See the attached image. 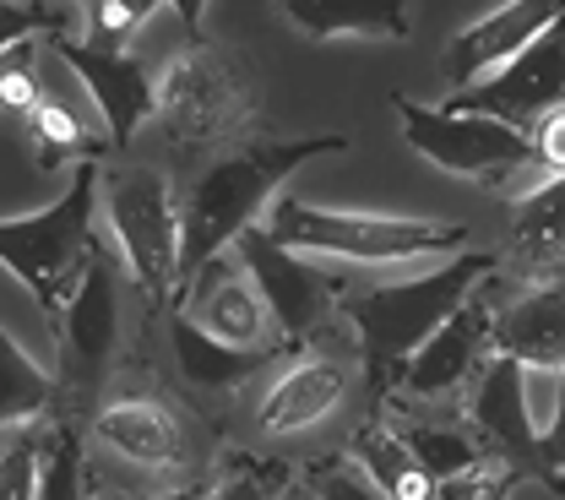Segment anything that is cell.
I'll return each instance as SVG.
<instances>
[{
    "mask_svg": "<svg viewBox=\"0 0 565 500\" xmlns=\"http://www.w3.org/2000/svg\"><path fill=\"white\" fill-rule=\"evenodd\" d=\"M490 332H494V305H490V288L479 284L435 327V338L424 343L419 354L397 370L392 386H397L403 397H414V403H440V397L468 392L473 375H479V364L494 354Z\"/></svg>",
    "mask_w": 565,
    "mask_h": 500,
    "instance_id": "8fae6325",
    "label": "cell"
},
{
    "mask_svg": "<svg viewBox=\"0 0 565 500\" xmlns=\"http://www.w3.org/2000/svg\"><path fill=\"white\" fill-rule=\"evenodd\" d=\"M228 251H234V256L245 262V273L256 278L267 310H273L278 338L288 349H305V343L316 338V327H321V321L332 316V305H338V284L321 273V262H310V256H299V251H282L278 240L267 234V223H250Z\"/></svg>",
    "mask_w": 565,
    "mask_h": 500,
    "instance_id": "9c48e42d",
    "label": "cell"
},
{
    "mask_svg": "<svg viewBox=\"0 0 565 500\" xmlns=\"http://www.w3.org/2000/svg\"><path fill=\"white\" fill-rule=\"evenodd\" d=\"M163 500H202V490H180V496H163Z\"/></svg>",
    "mask_w": 565,
    "mask_h": 500,
    "instance_id": "74e56055",
    "label": "cell"
},
{
    "mask_svg": "<svg viewBox=\"0 0 565 500\" xmlns=\"http://www.w3.org/2000/svg\"><path fill=\"white\" fill-rule=\"evenodd\" d=\"M44 50L55 61H66L71 76L87 87V98H93V109H98L115 152L131 147V137L152 120V76H147V66H141L131 50H93L76 33L44 39Z\"/></svg>",
    "mask_w": 565,
    "mask_h": 500,
    "instance_id": "4fadbf2b",
    "label": "cell"
},
{
    "mask_svg": "<svg viewBox=\"0 0 565 500\" xmlns=\"http://www.w3.org/2000/svg\"><path fill=\"white\" fill-rule=\"evenodd\" d=\"M98 213L109 217L115 251L152 310L174 305L180 288V202L147 163H120L98 180Z\"/></svg>",
    "mask_w": 565,
    "mask_h": 500,
    "instance_id": "8992f818",
    "label": "cell"
},
{
    "mask_svg": "<svg viewBox=\"0 0 565 500\" xmlns=\"http://www.w3.org/2000/svg\"><path fill=\"white\" fill-rule=\"evenodd\" d=\"M468 435L484 446V457L494 462H511V468H527L533 457V397H527V364L505 354H490L479 364L473 386H468Z\"/></svg>",
    "mask_w": 565,
    "mask_h": 500,
    "instance_id": "2e32d148",
    "label": "cell"
},
{
    "mask_svg": "<svg viewBox=\"0 0 565 500\" xmlns=\"http://www.w3.org/2000/svg\"><path fill=\"white\" fill-rule=\"evenodd\" d=\"M490 349L527 370H565V284L539 278L505 310H494Z\"/></svg>",
    "mask_w": 565,
    "mask_h": 500,
    "instance_id": "ac0fdd59",
    "label": "cell"
},
{
    "mask_svg": "<svg viewBox=\"0 0 565 500\" xmlns=\"http://www.w3.org/2000/svg\"><path fill=\"white\" fill-rule=\"evenodd\" d=\"M61 403V381H50V370L39 359L17 349V338L0 327V429H22L50 419Z\"/></svg>",
    "mask_w": 565,
    "mask_h": 500,
    "instance_id": "cb8c5ba5",
    "label": "cell"
},
{
    "mask_svg": "<svg viewBox=\"0 0 565 500\" xmlns=\"http://www.w3.org/2000/svg\"><path fill=\"white\" fill-rule=\"evenodd\" d=\"M349 397V364L338 354H299L294 364H278L256 425L267 435H305L321 419H332Z\"/></svg>",
    "mask_w": 565,
    "mask_h": 500,
    "instance_id": "e0dca14e",
    "label": "cell"
},
{
    "mask_svg": "<svg viewBox=\"0 0 565 500\" xmlns=\"http://www.w3.org/2000/svg\"><path fill=\"white\" fill-rule=\"evenodd\" d=\"M561 262H565V174H555V180H539L533 191L516 196L500 267L527 278V284H539V278H555Z\"/></svg>",
    "mask_w": 565,
    "mask_h": 500,
    "instance_id": "d6986e66",
    "label": "cell"
},
{
    "mask_svg": "<svg viewBox=\"0 0 565 500\" xmlns=\"http://www.w3.org/2000/svg\"><path fill=\"white\" fill-rule=\"evenodd\" d=\"M39 44L44 39H22L0 55V120H28L33 104L44 98V76H39Z\"/></svg>",
    "mask_w": 565,
    "mask_h": 500,
    "instance_id": "f1b7e54d",
    "label": "cell"
},
{
    "mask_svg": "<svg viewBox=\"0 0 565 500\" xmlns=\"http://www.w3.org/2000/svg\"><path fill=\"white\" fill-rule=\"evenodd\" d=\"M174 305L228 349H282L278 327H273V310L262 299L256 278L245 273V262L234 251L212 256L207 267L191 278V284L174 294Z\"/></svg>",
    "mask_w": 565,
    "mask_h": 500,
    "instance_id": "7c38bea8",
    "label": "cell"
},
{
    "mask_svg": "<svg viewBox=\"0 0 565 500\" xmlns=\"http://www.w3.org/2000/svg\"><path fill=\"white\" fill-rule=\"evenodd\" d=\"M327 152H349V137H256L217 152L207 169L191 180L180 202V288L191 284L212 256H223L250 223H262L282 180ZM174 288V294H180Z\"/></svg>",
    "mask_w": 565,
    "mask_h": 500,
    "instance_id": "6da1fadb",
    "label": "cell"
},
{
    "mask_svg": "<svg viewBox=\"0 0 565 500\" xmlns=\"http://www.w3.org/2000/svg\"><path fill=\"white\" fill-rule=\"evenodd\" d=\"M71 17H82L76 0H0V55L22 39L71 33Z\"/></svg>",
    "mask_w": 565,
    "mask_h": 500,
    "instance_id": "f546056e",
    "label": "cell"
},
{
    "mask_svg": "<svg viewBox=\"0 0 565 500\" xmlns=\"http://www.w3.org/2000/svg\"><path fill=\"white\" fill-rule=\"evenodd\" d=\"M93 435L109 457L147 468V474H174L191 457L185 419L158 397V392H115L93 408Z\"/></svg>",
    "mask_w": 565,
    "mask_h": 500,
    "instance_id": "5bb4252c",
    "label": "cell"
},
{
    "mask_svg": "<svg viewBox=\"0 0 565 500\" xmlns=\"http://www.w3.org/2000/svg\"><path fill=\"white\" fill-rule=\"evenodd\" d=\"M533 474L527 468H511V462H473V468H462V474H451V479H435V490L429 500H511L516 485H527Z\"/></svg>",
    "mask_w": 565,
    "mask_h": 500,
    "instance_id": "4dcf8cb0",
    "label": "cell"
},
{
    "mask_svg": "<svg viewBox=\"0 0 565 500\" xmlns=\"http://www.w3.org/2000/svg\"><path fill=\"white\" fill-rule=\"evenodd\" d=\"M163 0H76L82 11V44L93 50H131L141 22L158 11Z\"/></svg>",
    "mask_w": 565,
    "mask_h": 500,
    "instance_id": "83f0119b",
    "label": "cell"
},
{
    "mask_svg": "<svg viewBox=\"0 0 565 500\" xmlns=\"http://www.w3.org/2000/svg\"><path fill=\"white\" fill-rule=\"evenodd\" d=\"M397 429L408 435L414 457L424 462L429 479H451L473 462H484V446L468 435V429H446V425H414V419H397Z\"/></svg>",
    "mask_w": 565,
    "mask_h": 500,
    "instance_id": "484cf974",
    "label": "cell"
},
{
    "mask_svg": "<svg viewBox=\"0 0 565 500\" xmlns=\"http://www.w3.org/2000/svg\"><path fill=\"white\" fill-rule=\"evenodd\" d=\"M55 349H61V397L98 403L120 354V273L98 245L82 267V284L71 288L66 310L55 316Z\"/></svg>",
    "mask_w": 565,
    "mask_h": 500,
    "instance_id": "ba28073f",
    "label": "cell"
},
{
    "mask_svg": "<svg viewBox=\"0 0 565 500\" xmlns=\"http://www.w3.org/2000/svg\"><path fill=\"white\" fill-rule=\"evenodd\" d=\"M262 115L256 61L217 39H185L152 76V120L174 147L239 142Z\"/></svg>",
    "mask_w": 565,
    "mask_h": 500,
    "instance_id": "3957f363",
    "label": "cell"
},
{
    "mask_svg": "<svg viewBox=\"0 0 565 500\" xmlns=\"http://www.w3.org/2000/svg\"><path fill=\"white\" fill-rule=\"evenodd\" d=\"M82 440L66 419L44 429V462H39V496L33 500H87V474H82Z\"/></svg>",
    "mask_w": 565,
    "mask_h": 500,
    "instance_id": "4316f807",
    "label": "cell"
},
{
    "mask_svg": "<svg viewBox=\"0 0 565 500\" xmlns=\"http://www.w3.org/2000/svg\"><path fill=\"white\" fill-rule=\"evenodd\" d=\"M527 474L544 479L550 490H565V370H561V392H555V414H550V425L539 429V440H533Z\"/></svg>",
    "mask_w": 565,
    "mask_h": 500,
    "instance_id": "836d02e7",
    "label": "cell"
},
{
    "mask_svg": "<svg viewBox=\"0 0 565 500\" xmlns=\"http://www.w3.org/2000/svg\"><path fill=\"white\" fill-rule=\"evenodd\" d=\"M262 223L282 251H299L310 262H359V267H397V262H414V256H440V251L468 245L462 223L343 213V208H316L305 196H273Z\"/></svg>",
    "mask_w": 565,
    "mask_h": 500,
    "instance_id": "277c9868",
    "label": "cell"
},
{
    "mask_svg": "<svg viewBox=\"0 0 565 500\" xmlns=\"http://www.w3.org/2000/svg\"><path fill=\"white\" fill-rule=\"evenodd\" d=\"M93 213H98V163H76L66 196L44 213L0 217V267L33 294V305L55 321L93 256Z\"/></svg>",
    "mask_w": 565,
    "mask_h": 500,
    "instance_id": "5b68a950",
    "label": "cell"
},
{
    "mask_svg": "<svg viewBox=\"0 0 565 500\" xmlns=\"http://www.w3.org/2000/svg\"><path fill=\"white\" fill-rule=\"evenodd\" d=\"M305 490L316 500H392V496H381L349 457H321V462H310Z\"/></svg>",
    "mask_w": 565,
    "mask_h": 500,
    "instance_id": "d6a6232c",
    "label": "cell"
},
{
    "mask_svg": "<svg viewBox=\"0 0 565 500\" xmlns=\"http://www.w3.org/2000/svg\"><path fill=\"white\" fill-rule=\"evenodd\" d=\"M533 169H544L550 180L565 174V104L533 126Z\"/></svg>",
    "mask_w": 565,
    "mask_h": 500,
    "instance_id": "e575fe53",
    "label": "cell"
},
{
    "mask_svg": "<svg viewBox=\"0 0 565 500\" xmlns=\"http://www.w3.org/2000/svg\"><path fill=\"white\" fill-rule=\"evenodd\" d=\"M565 104V17L555 28H544L522 55H511L505 66H494L484 82L473 87H457L446 98V109H462V115H490L505 120L516 131L533 137V126Z\"/></svg>",
    "mask_w": 565,
    "mask_h": 500,
    "instance_id": "30bf717a",
    "label": "cell"
},
{
    "mask_svg": "<svg viewBox=\"0 0 565 500\" xmlns=\"http://www.w3.org/2000/svg\"><path fill=\"white\" fill-rule=\"evenodd\" d=\"M343 457H349L381 496H392V500H429V490H435V479L424 474V462L414 457L408 435L392 425V419L359 425L349 435V451H343Z\"/></svg>",
    "mask_w": 565,
    "mask_h": 500,
    "instance_id": "603a6c76",
    "label": "cell"
},
{
    "mask_svg": "<svg viewBox=\"0 0 565 500\" xmlns=\"http://www.w3.org/2000/svg\"><path fill=\"white\" fill-rule=\"evenodd\" d=\"M561 17H565V0H505L500 11L468 22V28H457V33L446 39L440 76L451 82V93H457V87H473V82H484L494 66H505L511 55H522V50H527L544 28H555Z\"/></svg>",
    "mask_w": 565,
    "mask_h": 500,
    "instance_id": "9a60e30c",
    "label": "cell"
},
{
    "mask_svg": "<svg viewBox=\"0 0 565 500\" xmlns=\"http://www.w3.org/2000/svg\"><path fill=\"white\" fill-rule=\"evenodd\" d=\"M278 11L310 39H408L414 33V0H278Z\"/></svg>",
    "mask_w": 565,
    "mask_h": 500,
    "instance_id": "44dd1931",
    "label": "cell"
},
{
    "mask_svg": "<svg viewBox=\"0 0 565 500\" xmlns=\"http://www.w3.org/2000/svg\"><path fill=\"white\" fill-rule=\"evenodd\" d=\"M500 273V251H457L446 267L408 278V284H375V288H338V316L359 332V354L381 386L397 381V370L435 338V327Z\"/></svg>",
    "mask_w": 565,
    "mask_h": 500,
    "instance_id": "7a4b0ae2",
    "label": "cell"
},
{
    "mask_svg": "<svg viewBox=\"0 0 565 500\" xmlns=\"http://www.w3.org/2000/svg\"><path fill=\"white\" fill-rule=\"evenodd\" d=\"M282 500H316V496H310L305 485H294V490H288V496H282Z\"/></svg>",
    "mask_w": 565,
    "mask_h": 500,
    "instance_id": "8d00e7d4",
    "label": "cell"
},
{
    "mask_svg": "<svg viewBox=\"0 0 565 500\" xmlns=\"http://www.w3.org/2000/svg\"><path fill=\"white\" fill-rule=\"evenodd\" d=\"M169 6H174V17L185 22V33L196 39V33H202V17H207V0H169Z\"/></svg>",
    "mask_w": 565,
    "mask_h": 500,
    "instance_id": "d590c367",
    "label": "cell"
},
{
    "mask_svg": "<svg viewBox=\"0 0 565 500\" xmlns=\"http://www.w3.org/2000/svg\"><path fill=\"white\" fill-rule=\"evenodd\" d=\"M39 462H44V429H17L0 446V500L39 496Z\"/></svg>",
    "mask_w": 565,
    "mask_h": 500,
    "instance_id": "1f68e13d",
    "label": "cell"
},
{
    "mask_svg": "<svg viewBox=\"0 0 565 500\" xmlns=\"http://www.w3.org/2000/svg\"><path fill=\"white\" fill-rule=\"evenodd\" d=\"M169 349H174V364L191 392H239L245 381L273 370L282 354V349H228V343L207 338L180 305L169 310Z\"/></svg>",
    "mask_w": 565,
    "mask_h": 500,
    "instance_id": "ffe728a7",
    "label": "cell"
},
{
    "mask_svg": "<svg viewBox=\"0 0 565 500\" xmlns=\"http://www.w3.org/2000/svg\"><path fill=\"white\" fill-rule=\"evenodd\" d=\"M22 131H28V147H33V158H39L44 174H55L66 163H98V158L115 152L109 131L93 126L76 104H66V93H55V87H44V98L33 104V115L22 120Z\"/></svg>",
    "mask_w": 565,
    "mask_h": 500,
    "instance_id": "7402d4cb",
    "label": "cell"
},
{
    "mask_svg": "<svg viewBox=\"0 0 565 500\" xmlns=\"http://www.w3.org/2000/svg\"><path fill=\"white\" fill-rule=\"evenodd\" d=\"M392 109L403 120V142L414 147L419 158H429L440 174L473 180V185H511L522 169H533V137L490 120V115H462L446 104H414L408 93H392Z\"/></svg>",
    "mask_w": 565,
    "mask_h": 500,
    "instance_id": "52a82bcc",
    "label": "cell"
},
{
    "mask_svg": "<svg viewBox=\"0 0 565 500\" xmlns=\"http://www.w3.org/2000/svg\"><path fill=\"white\" fill-rule=\"evenodd\" d=\"M288 490H294L288 462L256 457V451H234V457H223V468L202 490V500H282Z\"/></svg>",
    "mask_w": 565,
    "mask_h": 500,
    "instance_id": "d4e9b609",
    "label": "cell"
}]
</instances>
